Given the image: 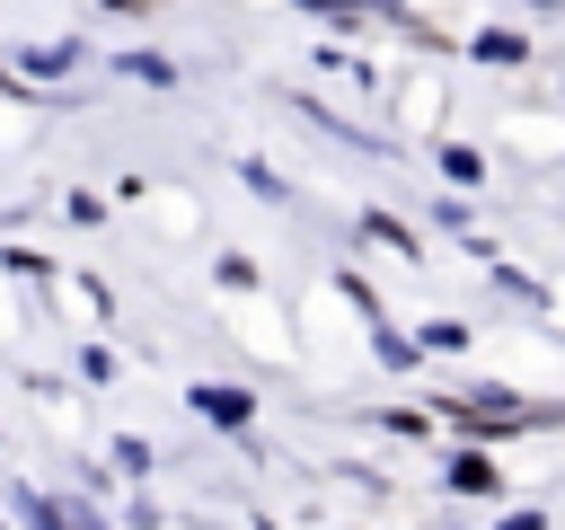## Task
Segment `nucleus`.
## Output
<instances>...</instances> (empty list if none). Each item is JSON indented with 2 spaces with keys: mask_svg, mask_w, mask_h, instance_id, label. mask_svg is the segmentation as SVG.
Here are the masks:
<instances>
[]
</instances>
